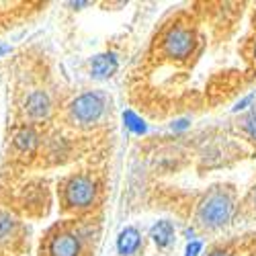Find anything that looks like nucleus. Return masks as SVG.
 I'll return each instance as SVG.
<instances>
[{
    "instance_id": "aec40b11",
    "label": "nucleus",
    "mask_w": 256,
    "mask_h": 256,
    "mask_svg": "<svg viewBox=\"0 0 256 256\" xmlns=\"http://www.w3.org/2000/svg\"><path fill=\"white\" fill-rule=\"evenodd\" d=\"M254 205H256V190H254Z\"/></svg>"
},
{
    "instance_id": "dca6fc26",
    "label": "nucleus",
    "mask_w": 256,
    "mask_h": 256,
    "mask_svg": "<svg viewBox=\"0 0 256 256\" xmlns=\"http://www.w3.org/2000/svg\"><path fill=\"white\" fill-rule=\"evenodd\" d=\"M186 125H188V121L186 119H180V121H176V125H172V130H184Z\"/></svg>"
},
{
    "instance_id": "39448f33",
    "label": "nucleus",
    "mask_w": 256,
    "mask_h": 256,
    "mask_svg": "<svg viewBox=\"0 0 256 256\" xmlns=\"http://www.w3.org/2000/svg\"><path fill=\"white\" fill-rule=\"evenodd\" d=\"M52 256H78L80 254V238L72 232H60L50 242Z\"/></svg>"
},
{
    "instance_id": "412c9836",
    "label": "nucleus",
    "mask_w": 256,
    "mask_h": 256,
    "mask_svg": "<svg viewBox=\"0 0 256 256\" xmlns=\"http://www.w3.org/2000/svg\"><path fill=\"white\" fill-rule=\"evenodd\" d=\"M254 60H256V46H254Z\"/></svg>"
},
{
    "instance_id": "f257e3e1",
    "label": "nucleus",
    "mask_w": 256,
    "mask_h": 256,
    "mask_svg": "<svg viewBox=\"0 0 256 256\" xmlns=\"http://www.w3.org/2000/svg\"><path fill=\"white\" fill-rule=\"evenodd\" d=\"M232 216H234V195L222 186L211 188L197 209V222L201 228L207 230L224 228L232 220Z\"/></svg>"
},
{
    "instance_id": "1a4fd4ad",
    "label": "nucleus",
    "mask_w": 256,
    "mask_h": 256,
    "mask_svg": "<svg viewBox=\"0 0 256 256\" xmlns=\"http://www.w3.org/2000/svg\"><path fill=\"white\" fill-rule=\"evenodd\" d=\"M150 238L154 240V244L158 248H166L170 242H172V238H174V226H172V222L162 220V222L154 224L152 230H150Z\"/></svg>"
},
{
    "instance_id": "ddd939ff",
    "label": "nucleus",
    "mask_w": 256,
    "mask_h": 256,
    "mask_svg": "<svg viewBox=\"0 0 256 256\" xmlns=\"http://www.w3.org/2000/svg\"><path fill=\"white\" fill-rule=\"evenodd\" d=\"M244 130H246V134L250 136V140L256 142V106L244 117Z\"/></svg>"
},
{
    "instance_id": "20e7f679",
    "label": "nucleus",
    "mask_w": 256,
    "mask_h": 256,
    "mask_svg": "<svg viewBox=\"0 0 256 256\" xmlns=\"http://www.w3.org/2000/svg\"><path fill=\"white\" fill-rule=\"evenodd\" d=\"M104 111V98L98 92H84L70 104V119L78 125H92Z\"/></svg>"
},
{
    "instance_id": "2eb2a0df",
    "label": "nucleus",
    "mask_w": 256,
    "mask_h": 256,
    "mask_svg": "<svg viewBox=\"0 0 256 256\" xmlns=\"http://www.w3.org/2000/svg\"><path fill=\"white\" fill-rule=\"evenodd\" d=\"M252 98H254V94H248L246 98H242L236 106H234V111H242V109H246V104H248V102H252Z\"/></svg>"
},
{
    "instance_id": "7ed1b4c3",
    "label": "nucleus",
    "mask_w": 256,
    "mask_h": 256,
    "mask_svg": "<svg viewBox=\"0 0 256 256\" xmlns=\"http://www.w3.org/2000/svg\"><path fill=\"white\" fill-rule=\"evenodd\" d=\"M197 37L190 27H172L162 41V52L170 60H186L195 50Z\"/></svg>"
},
{
    "instance_id": "f8f14e48",
    "label": "nucleus",
    "mask_w": 256,
    "mask_h": 256,
    "mask_svg": "<svg viewBox=\"0 0 256 256\" xmlns=\"http://www.w3.org/2000/svg\"><path fill=\"white\" fill-rule=\"evenodd\" d=\"M14 228H16V222L8 216V213L0 211V242L10 238V234L14 232Z\"/></svg>"
},
{
    "instance_id": "423d86ee",
    "label": "nucleus",
    "mask_w": 256,
    "mask_h": 256,
    "mask_svg": "<svg viewBox=\"0 0 256 256\" xmlns=\"http://www.w3.org/2000/svg\"><path fill=\"white\" fill-rule=\"evenodd\" d=\"M25 111L31 119H46L52 111V102H50V96L44 92V90H33L29 96H27V102H25Z\"/></svg>"
},
{
    "instance_id": "0eeeda50",
    "label": "nucleus",
    "mask_w": 256,
    "mask_h": 256,
    "mask_svg": "<svg viewBox=\"0 0 256 256\" xmlns=\"http://www.w3.org/2000/svg\"><path fill=\"white\" fill-rule=\"evenodd\" d=\"M90 72L94 78L98 80H104V78H111L115 72H117V58L115 54H98L92 58V64H90Z\"/></svg>"
},
{
    "instance_id": "6ab92c4d",
    "label": "nucleus",
    "mask_w": 256,
    "mask_h": 256,
    "mask_svg": "<svg viewBox=\"0 0 256 256\" xmlns=\"http://www.w3.org/2000/svg\"><path fill=\"white\" fill-rule=\"evenodd\" d=\"M8 50H10L8 46H4V48H0V54H4V52H8Z\"/></svg>"
},
{
    "instance_id": "4468645a",
    "label": "nucleus",
    "mask_w": 256,
    "mask_h": 256,
    "mask_svg": "<svg viewBox=\"0 0 256 256\" xmlns=\"http://www.w3.org/2000/svg\"><path fill=\"white\" fill-rule=\"evenodd\" d=\"M199 252H201V242L193 240V242H188V246L184 250V256H199Z\"/></svg>"
},
{
    "instance_id": "9b49d317",
    "label": "nucleus",
    "mask_w": 256,
    "mask_h": 256,
    "mask_svg": "<svg viewBox=\"0 0 256 256\" xmlns=\"http://www.w3.org/2000/svg\"><path fill=\"white\" fill-rule=\"evenodd\" d=\"M123 121H125V127L127 130H132L134 134H138V136H142V134H146V123H144V119H140L134 111H125L123 113Z\"/></svg>"
},
{
    "instance_id": "6e6552de",
    "label": "nucleus",
    "mask_w": 256,
    "mask_h": 256,
    "mask_svg": "<svg viewBox=\"0 0 256 256\" xmlns=\"http://www.w3.org/2000/svg\"><path fill=\"white\" fill-rule=\"evenodd\" d=\"M140 244H142V236L136 228H125L117 238V250L121 256H132L134 252H138Z\"/></svg>"
},
{
    "instance_id": "a211bd4d",
    "label": "nucleus",
    "mask_w": 256,
    "mask_h": 256,
    "mask_svg": "<svg viewBox=\"0 0 256 256\" xmlns=\"http://www.w3.org/2000/svg\"><path fill=\"white\" fill-rule=\"evenodd\" d=\"M86 4H88V2H70V6H74V8H76V6H86Z\"/></svg>"
},
{
    "instance_id": "9d476101",
    "label": "nucleus",
    "mask_w": 256,
    "mask_h": 256,
    "mask_svg": "<svg viewBox=\"0 0 256 256\" xmlns=\"http://www.w3.org/2000/svg\"><path fill=\"white\" fill-rule=\"evenodd\" d=\"M37 140L39 138H37V134L31 130V127H23V130H18L14 134L12 144H14L16 150H20V152H33L35 146H37Z\"/></svg>"
},
{
    "instance_id": "f03ea898",
    "label": "nucleus",
    "mask_w": 256,
    "mask_h": 256,
    "mask_svg": "<svg viewBox=\"0 0 256 256\" xmlns=\"http://www.w3.org/2000/svg\"><path fill=\"white\" fill-rule=\"evenodd\" d=\"M96 199V184L92 178L76 174L70 176L64 184V203L70 209H86Z\"/></svg>"
},
{
    "instance_id": "f3484780",
    "label": "nucleus",
    "mask_w": 256,
    "mask_h": 256,
    "mask_svg": "<svg viewBox=\"0 0 256 256\" xmlns=\"http://www.w3.org/2000/svg\"><path fill=\"white\" fill-rule=\"evenodd\" d=\"M209 256H232V254H230L228 250H220V248H218V250H213Z\"/></svg>"
}]
</instances>
